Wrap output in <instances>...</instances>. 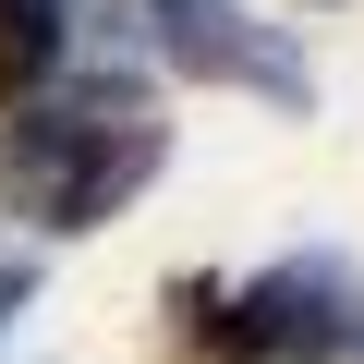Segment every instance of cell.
Here are the masks:
<instances>
[{"label":"cell","mask_w":364,"mask_h":364,"mask_svg":"<svg viewBox=\"0 0 364 364\" xmlns=\"http://www.w3.org/2000/svg\"><path fill=\"white\" fill-rule=\"evenodd\" d=\"M158 170V122L134 109V97H85V109H61V122H25V134H0V182L37 207V219H61V231H97L134 182Z\"/></svg>","instance_id":"cell-1"},{"label":"cell","mask_w":364,"mask_h":364,"mask_svg":"<svg viewBox=\"0 0 364 364\" xmlns=\"http://www.w3.org/2000/svg\"><path fill=\"white\" fill-rule=\"evenodd\" d=\"M158 25H170V61H182V73L255 85V97H304V61L243 25V0H158Z\"/></svg>","instance_id":"cell-3"},{"label":"cell","mask_w":364,"mask_h":364,"mask_svg":"<svg viewBox=\"0 0 364 364\" xmlns=\"http://www.w3.org/2000/svg\"><path fill=\"white\" fill-rule=\"evenodd\" d=\"M61 61V0H0V85H37Z\"/></svg>","instance_id":"cell-4"},{"label":"cell","mask_w":364,"mask_h":364,"mask_svg":"<svg viewBox=\"0 0 364 364\" xmlns=\"http://www.w3.org/2000/svg\"><path fill=\"white\" fill-rule=\"evenodd\" d=\"M207 340L267 352V364H328V352H352V340H364V291H352V267L304 255V267H267L243 304H219V328H207Z\"/></svg>","instance_id":"cell-2"}]
</instances>
